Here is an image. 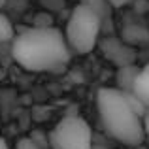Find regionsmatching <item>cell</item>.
Segmentation results:
<instances>
[{"mask_svg":"<svg viewBox=\"0 0 149 149\" xmlns=\"http://www.w3.org/2000/svg\"><path fill=\"white\" fill-rule=\"evenodd\" d=\"M136 149H149V147H143V146H138V147H136Z\"/></svg>","mask_w":149,"mask_h":149,"instance_id":"cell-15","label":"cell"},{"mask_svg":"<svg viewBox=\"0 0 149 149\" xmlns=\"http://www.w3.org/2000/svg\"><path fill=\"white\" fill-rule=\"evenodd\" d=\"M96 108L104 130L128 147H138L146 140L143 115L146 106L132 93H123L117 87H100L96 93Z\"/></svg>","mask_w":149,"mask_h":149,"instance_id":"cell-1","label":"cell"},{"mask_svg":"<svg viewBox=\"0 0 149 149\" xmlns=\"http://www.w3.org/2000/svg\"><path fill=\"white\" fill-rule=\"evenodd\" d=\"M51 149H93V130L79 115H66L47 134Z\"/></svg>","mask_w":149,"mask_h":149,"instance_id":"cell-4","label":"cell"},{"mask_svg":"<svg viewBox=\"0 0 149 149\" xmlns=\"http://www.w3.org/2000/svg\"><path fill=\"white\" fill-rule=\"evenodd\" d=\"M143 130H146V140H147V143H149V113H146L143 115Z\"/></svg>","mask_w":149,"mask_h":149,"instance_id":"cell-12","label":"cell"},{"mask_svg":"<svg viewBox=\"0 0 149 149\" xmlns=\"http://www.w3.org/2000/svg\"><path fill=\"white\" fill-rule=\"evenodd\" d=\"M15 149H47V147H44L42 143H38L36 140H32L30 136H25V138H21L17 142V147Z\"/></svg>","mask_w":149,"mask_h":149,"instance_id":"cell-10","label":"cell"},{"mask_svg":"<svg viewBox=\"0 0 149 149\" xmlns=\"http://www.w3.org/2000/svg\"><path fill=\"white\" fill-rule=\"evenodd\" d=\"M109 4V8H125V6H130L134 4L136 0H106Z\"/></svg>","mask_w":149,"mask_h":149,"instance_id":"cell-11","label":"cell"},{"mask_svg":"<svg viewBox=\"0 0 149 149\" xmlns=\"http://www.w3.org/2000/svg\"><path fill=\"white\" fill-rule=\"evenodd\" d=\"M4 6H6V0H0V10H2Z\"/></svg>","mask_w":149,"mask_h":149,"instance_id":"cell-14","label":"cell"},{"mask_svg":"<svg viewBox=\"0 0 149 149\" xmlns=\"http://www.w3.org/2000/svg\"><path fill=\"white\" fill-rule=\"evenodd\" d=\"M100 51L111 64H115L117 68H125V66H132L136 61V49L132 45H128L127 42H123L121 38L108 36L102 38L98 42Z\"/></svg>","mask_w":149,"mask_h":149,"instance_id":"cell-5","label":"cell"},{"mask_svg":"<svg viewBox=\"0 0 149 149\" xmlns=\"http://www.w3.org/2000/svg\"><path fill=\"white\" fill-rule=\"evenodd\" d=\"M11 57L29 72H58L70 62L72 51L62 30L55 26H32L13 38Z\"/></svg>","mask_w":149,"mask_h":149,"instance_id":"cell-2","label":"cell"},{"mask_svg":"<svg viewBox=\"0 0 149 149\" xmlns=\"http://www.w3.org/2000/svg\"><path fill=\"white\" fill-rule=\"evenodd\" d=\"M102 32V19L87 4H77L72 10L64 29V38L70 51L77 55H87L98 45Z\"/></svg>","mask_w":149,"mask_h":149,"instance_id":"cell-3","label":"cell"},{"mask_svg":"<svg viewBox=\"0 0 149 149\" xmlns=\"http://www.w3.org/2000/svg\"><path fill=\"white\" fill-rule=\"evenodd\" d=\"M132 95L136 96L149 111V62L143 68L138 70V76H136L134 87H132Z\"/></svg>","mask_w":149,"mask_h":149,"instance_id":"cell-6","label":"cell"},{"mask_svg":"<svg viewBox=\"0 0 149 149\" xmlns=\"http://www.w3.org/2000/svg\"><path fill=\"white\" fill-rule=\"evenodd\" d=\"M121 40L127 42L128 45H140V44H146L149 42V30L142 25H128L123 29V36Z\"/></svg>","mask_w":149,"mask_h":149,"instance_id":"cell-7","label":"cell"},{"mask_svg":"<svg viewBox=\"0 0 149 149\" xmlns=\"http://www.w3.org/2000/svg\"><path fill=\"white\" fill-rule=\"evenodd\" d=\"M138 70L134 64L132 66H125V68H117V89L123 93H132L134 87L136 76H138Z\"/></svg>","mask_w":149,"mask_h":149,"instance_id":"cell-8","label":"cell"},{"mask_svg":"<svg viewBox=\"0 0 149 149\" xmlns=\"http://www.w3.org/2000/svg\"><path fill=\"white\" fill-rule=\"evenodd\" d=\"M0 149H10V146H8V142L4 138H0Z\"/></svg>","mask_w":149,"mask_h":149,"instance_id":"cell-13","label":"cell"},{"mask_svg":"<svg viewBox=\"0 0 149 149\" xmlns=\"http://www.w3.org/2000/svg\"><path fill=\"white\" fill-rule=\"evenodd\" d=\"M15 38V30H13V25L11 21L8 19V15H4L0 11V44L2 42H10Z\"/></svg>","mask_w":149,"mask_h":149,"instance_id":"cell-9","label":"cell"}]
</instances>
